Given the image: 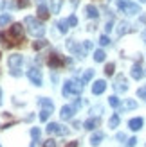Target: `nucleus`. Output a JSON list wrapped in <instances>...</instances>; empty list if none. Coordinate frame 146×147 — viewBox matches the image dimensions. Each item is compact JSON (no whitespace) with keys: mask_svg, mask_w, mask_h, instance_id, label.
<instances>
[{"mask_svg":"<svg viewBox=\"0 0 146 147\" xmlns=\"http://www.w3.org/2000/svg\"><path fill=\"white\" fill-rule=\"evenodd\" d=\"M24 25L27 27V32L31 36H34V38H42V36L45 34V25H43L40 20L33 18V16H27L24 20Z\"/></svg>","mask_w":146,"mask_h":147,"instance_id":"1","label":"nucleus"},{"mask_svg":"<svg viewBox=\"0 0 146 147\" xmlns=\"http://www.w3.org/2000/svg\"><path fill=\"white\" fill-rule=\"evenodd\" d=\"M22 41H24V27H22V24H13L7 32V47L20 45Z\"/></svg>","mask_w":146,"mask_h":147,"instance_id":"2","label":"nucleus"},{"mask_svg":"<svg viewBox=\"0 0 146 147\" xmlns=\"http://www.w3.org/2000/svg\"><path fill=\"white\" fill-rule=\"evenodd\" d=\"M81 88H83L81 81H79V83H76V81H67V83L63 84V90L61 92H63L65 97H69V95H79Z\"/></svg>","mask_w":146,"mask_h":147,"instance_id":"3","label":"nucleus"},{"mask_svg":"<svg viewBox=\"0 0 146 147\" xmlns=\"http://www.w3.org/2000/svg\"><path fill=\"white\" fill-rule=\"evenodd\" d=\"M117 7L125 13V14H137V13H141L139 9V5L134 4V2H128V0H119L117 2Z\"/></svg>","mask_w":146,"mask_h":147,"instance_id":"4","label":"nucleus"},{"mask_svg":"<svg viewBox=\"0 0 146 147\" xmlns=\"http://www.w3.org/2000/svg\"><path fill=\"white\" fill-rule=\"evenodd\" d=\"M22 63H24V57H22L20 54H13V56H9L7 57V65L11 67V74L13 76H18V68L22 67Z\"/></svg>","mask_w":146,"mask_h":147,"instance_id":"5","label":"nucleus"},{"mask_svg":"<svg viewBox=\"0 0 146 147\" xmlns=\"http://www.w3.org/2000/svg\"><path fill=\"white\" fill-rule=\"evenodd\" d=\"M47 133H49V135H60V136H63V135L69 133V129L65 127V126H61V124L50 122L49 126H47Z\"/></svg>","mask_w":146,"mask_h":147,"instance_id":"6","label":"nucleus"},{"mask_svg":"<svg viewBox=\"0 0 146 147\" xmlns=\"http://www.w3.org/2000/svg\"><path fill=\"white\" fill-rule=\"evenodd\" d=\"M47 63H49V67L50 68H61L63 65H65V59L60 56V54H56V52H53L49 56V59H47Z\"/></svg>","mask_w":146,"mask_h":147,"instance_id":"7","label":"nucleus"},{"mask_svg":"<svg viewBox=\"0 0 146 147\" xmlns=\"http://www.w3.org/2000/svg\"><path fill=\"white\" fill-rule=\"evenodd\" d=\"M114 90L115 92H126L128 90V83H126V79H125V76H117L115 77V83H114Z\"/></svg>","mask_w":146,"mask_h":147,"instance_id":"8","label":"nucleus"},{"mask_svg":"<svg viewBox=\"0 0 146 147\" xmlns=\"http://www.w3.org/2000/svg\"><path fill=\"white\" fill-rule=\"evenodd\" d=\"M27 76H29V79H31V83H33V84L42 86V72H40L38 68L29 70V72H27Z\"/></svg>","mask_w":146,"mask_h":147,"instance_id":"9","label":"nucleus"},{"mask_svg":"<svg viewBox=\"0 0 146 147\" xmlns=\"http://www.w3.org/2000/svg\"><path fill=\"white\" fill-rule=\"evenodd\" d=\"M74 111H76V108H74V106H63L60 115H61V119H63V120H70L72 117H74Z\"/></svg>","mask_w":146,"mask_h":147,"instance_id":"10","label":"nucleus"},{"mask_svg":"<svg viewBox=\"0 0 146 147\" xmlns=\"http://www.w3.org/2000/svg\"><path fill=\"white\" fill-rule=\"evenodd\" d=\"M105 88H106V83H105L103 79H99V81H96V83L92 84V93L94 95H101V93L105 92Z\"/></svg>","mask_w":146,"mask_h":147,"instance_id":"11","label":"nucleus"},{"mask_svg":"<svg viewBox=\"0 0 146 147\" xmlns=\"http://www.w3.org/2000/svg\"><path fill=\"white\" fill-rule=\"evenodd\" d=\"M143 124H144V120L141 119V117H137V119H132V120L128 122V127L132 129V131H139L143 127Z\"/></svg>","mask_w":146,"mask_h":147,"instance_id":"12","label":"nucleus"},{"mask_svg":"<svg viewBox=\"0 0 146 147\" xmlns=\"http://www.w3.org/2000/svg\"><path fill=\"white\" fill-rule=\"evenodd\" d=\"M130 31H132V25H130L128 22H121L119 27H117V34H119V36L126 34V32H130Z\"/></svg>","mask_w":146,"mask_h":147,"instance_id":"13","label":"nucleus"},{"mask_svg":"<svg viewBox=\"0 0 146 147\" xmlns=\"http://www.w3.org/2000/svg\"><path fill=\"white\" fill-rule=\"evenodd\" d=\"M144 76V72H143V68H141V65L137 63V65H134V68H132V77L134 79H141Z\"/></svg>","mask_w":146,"mask_h":147,"instance_id":"14","label":"nucleus"},{"mask_svg":"<svg viewBox=\"0 0 146 147\" xmlns=\"http://www.w3.org/2000/svg\"><path fill=\"white\" fill-rule=\"evenodd\" d=\"M101 140H103V133H101V131H96V133L92 135V138H90V144L96 147V145L101 144Z\"/></svg>","mask_w":146,"mask_h":147,"instance_id":"15","label":"nucleus"},{"mask_svg":"<svg viewBox=\"0 0 146 147\" xmlns=\"http://www.w3.org/2000/svg\"><path fill=\"white\" fill-rule=\"evenodd\" d=\"M38 104H40L42 108H45V109H50V111H53V109H54V104H53V102H50L49 99H45V97H40Z\"/></svg>","mask_w":146,"mask_h":147,"instance_id":"16","label":"nucleus"},{"mask_svg":"<svg viewBox=\"0 0 146 147\" xmlns=\"http://www.w3.org/2000/svg\"><path fill=\"white\" fill-rule=\"evenodd\" d=\"M85 11H87V16H89V18H98V16H99V11H98L94 5H87Z\"/></svg>","mask_w":146,"mask_h":147,"instance_id":"17","label":"nucleus"},{"mask_svg":"<svg viewBox=\"0 0 146 147\" xmlns=\"http://www.w3.org/2000/svg\"><path fill=\"white\" fill-rule=\"evenodd\" d=\"M38 18H40V20H47V18H49V9H47L43 4L38 7Z\"/></svg>","mask_w":146,"mask_h":147,"instance_id":"18","label":"nucleus"},{"mask_svg":"<svg viewBox=\"0 0 146 147\" xmlns=\"http://www.w3.org/2000/svg\"><path fill=\"white\" fill-rule=\"evenodd\" d=\"M98 124H99L98 119H89V120L83 124V127H85V129H89V131H92L94 127H98Z\"/></svg>","mask_w":146,"mask_h":147,"instance_id":"19","label":"nucleus"},{"mask_svg":"<svg viewBox=\"0 0 146 147\" xmlns=\"http://www.w3.org/2000/svg\"><path fill=\"white\" fill-rule=\"evenodd\" d=\"M43 47H47V40H36V41H33V49L34 50H40Z\"/></svg>","mask_w":146,"mask_h":147,"instance_id":"20","label":"nucleus"},{"mask_svg":"<svg viewBox=\"0 0 146 147\" xmlns=\"http://www.w3.org/2000/svg\"><path fill=\"white\" fill-rule=\"evenodd\" d=\"M92 76H94V70H87V72L83 74V77H81V84H87V83L92 79Z\"/></svg>","mask_w":146,"mask_h":147,"instance_id":"21","label":"nucleus"},{"mask_svg":"<svg viewBox=\"0 0 146 147\" xmlns=\"http://www.w3.org/2000/svg\"><path fill=\"white\" fill-rule=\"evenodd\" d=\"M135 108H137V102L134 99H128L125 104H123V109H135Z\"/></svg>","mask_w":146,"mask_h":147,"instance_id":"22","label":"nucleus"},{"mask_svg":"<svg viewBox=\"0 0 146 147\" xmlns=\"http://www.w3.org/2000/svg\"><path fill=\"white\" fill-rule=\"evenodd\" d=\"M105 52L103 50H96V52H94V61H98V63H101V61H105Z\"/></svg>","mask_w":146,"mask_h":147,"instance_id":"23","label":"nucleus"},{"mask_svg":"<svg viewBox=\"0 0 146 147\" xmlns=\"http://www.w3.org/2000/svg\"><path fill=\"white\" fill-rule=\"evenodd\" d=\"M108 126H110V127H117L119 126V115H112L110 120H108Z\"/></svg>","mask_w":146,"mask_h":147,"instance_id":"24","label":"nucleus"},{"mask_svg":"<svg viewBox=\"0 0 146 147\" xmlns=\"http://www.w3.org/2000/svg\"><path fill=\"white\" fill-rule=\"evenodd\" d=\"M108 104H110L112 108H119L121 102H119V99L115 97V95H112V97H108Z\"/></svg>","mask_w":146,"mask_h":147,"instance_id":"25","label":"nucleus"},{"mask_svg":"<svg viewBox=\"0 0 146 147\" xmlns=\"http://www.w3.org/2000/svg\"><path fill=\"white\" fill-rule=\"evenodd\" d=\"M50 113H53L50 109H45V108H43L42 111H40V120H42V122H45V120L49 119V115H50Z\"/></svg>","mask_w":146,"mask_h":147,"instance_id":"26","label":"nucleus"},{"mask_svg":"<svg viewBox=\"0 0 146 147\" xmlns=\"http://www.w3.org/2000/svg\"><path fill=\"white\" fill-rule=\"evenodd\" d=\"M114 68H115V65H114V63H108L106 67H105V76H106V77H110L112 74H114Z\"/></svg>","mask_w":146,"mask_h":147,"instance_id":"27","label":"nucleus"},{"mask_svg":"<svg viewBox=\"0 0 146 147\" xmlns=\"http://www.w3.org/2000/svg\"><path fill=\"white\" fill-rule=\"evenodd\" d=\"M58 27H60V31H61V32H67V29H69V22H67V20H60V22H58Z\"/></svg>","mask_w":146,"mask_h":147,"instance_id":"28","label":"nucleus"},{"mask_svg":"<svg viewBox=\"0 0 146 147\" xmlns=\"http://www.w3.org/2000/svg\"><path fill=\"white\" fill-rule=\"evenodd\" d=\"M7 24H11V16L9 14H2V16H0V25L5 27Z\"/></svg>","mask_w":146,"mask_h":147,"instance_id":"29","label":"nucleus"},{"mask_svg":"<svg viewBox=\"0 0 146 147\" xmlns=\"http://www.w3.org/2000/svg\"><path fill=\"white\" fill-rule=\"evenodd\" d=\"M60 7H61V0H53V13H60Z\"/></svg>","mask_w":146,"mask_h":147,"instance_id":"30","label":"nucleus"},{"mask_svg":"<svg viewBox=\"0 0 146 147\" xmlns=\"http://www.w3.org/2000/svg\"><path fill=\"white\" fill-rule=\"evenodd\" d=\"M108 43H110V40H108V36L106 34H103V36H101V38H99V45H108Z\"/></svg>","mask_w":146,"mask_h":147,"instance_id":"31","label":"nucleus"},{"mask_svg":"<svg viewBox=\"0 0 146 147\" xmlns=\"http://www.w3.org/2000/svg\"><path fill=\"white\" fill-rule=\"evenodd\" d=\"M67 22H69V25H70V27H76V25H78V18L74 16V14H72V16H69Z\"/></svg>","mask_w":146,"mask_h":147,"instance_id":"32","label":"nucleus"},{"mask_svg":"<svg viewBox=\"0 0 146 147\" xmlns=\"http://www.w3.org/2000/svg\"><path fill=\"white\" fill-rule=\"evenodd\" d=\"M137 95H139L141 99H146V84H144L143 88H139V90H137Z\"/></svg>","mask_w":146,"mask_h":147,"instance_id":"33","label":"nucleus"},{"mask_svg":"<svg viewBox=\"0 0 146 147\" xmlns=\"http://www.w3.org/2000/svg\"><path fill=\"white\" fill-rule=\"evenodd\" d=\"M135 144H137V138L135 136H132V138H128V140H126V147H135Z\"/></svg>","mask_w":146,"mask_h":147,"instance_id":"34","label":"nucleus"},{"mask_svg":"<svg viewBox=\"0 0 146 147\" xmlns=\"http://www.w3.org/2000/svg\"><path fill=\"white\" fill-rule=\"evenodd\" d=\"M31 135H33L34 140H38V138H40V129H38V127H33V129H31Z\"/></svg>","mask_w":146,"mask_h":147,"instance_id":"35","label":"nucleus"},{"mask_svg":"<svg viewBox=\"0 0 146 147\" xmlns=\"http://www.w3.org/2000/svg\"><path fill=\"white\" fill-rule=\"evenodd\" d=\"M43 147H56V142L53 140V138H49V140L43 142Z\"/></svg>","mask_w":146,"mask_h":147,"instance_id":"36","label":"nucleus"},{"mask_svg":"<svg viewBox=\"0 0 146 147\" xmlns=\"http://www.w3.org/2000/svg\"><path fill=\"white\" fill-rule=\"evenodd\" d=\"M101 111H103V106H96V108H92V115H99Z\"/></svg>","mask_w":146,"mask_h":147,"instance_id":"37","label":"nucleus"},{"mask_svg":"<svg viewBox=\"0 0 146 147\" xmlns=\"http://www.w3.org/2000/svg\"><path fill=\"white\" fill-rule=\"evenodd\" d=\"M29 5V0H18V7H27Z\"/></svg>","mask_w":146,"mask_h":147,"instance_id":"38","label":"nucleus"},{"mask_svg":"<svg viewBox=\"0 0 146 147\" xmlns=\"http://www.w3.org/2000/svg\"><path fill=\"white\" fill-rule=\"evenodd\" d=\"M83 49H85V50H90V49H92V43H90V41H85V43H83Z\"/></svg>","mask_w":146,"mask_h":147,"instance_id":"39","label":"nucleus"},{"mask_svg":"<svg viewBox=\"0 0 146 147\" xmlns=\"http://www.w3.org/2000/svg\"><path fill=\"white\" fill-rule=\"evenodd\" d=\"M115 138H117V140H126V136H125V133H117V136H115Z\"/></svg>","mask_w":146,"mask_h":147,"instance_id":"40","label":"nucleus"},{"mask_svg":"<svg viewBox=\"0 0 146 147\" xmlns=\"http://www.w3.org/2000/svg\"><path fill=\"white\" fill-rule=\"evenodd\" d=\"M105 29H106V32H110V31H112V22H108V24H106V27H105Z\"/></svg>","mask_w":146,"mask_h":147,"instance_id":"41","label":"nucleus"},{"mask_svg":"<svg viewBox=\"0 0 146 147\" xmlns=\"http://www.w3.org/2000/svg\"><path fill=\"white\" fill-rule=\"evenodd\" d=\"M67 147H78V142H69Z\"/></svg>","mask_w":146,"mask_h":147,"instance_id":"42","label":"nucleus"},{"mask_svg":"<svg viewBox=\"0 0 146 147\" xmlns=\"http://www.w3.org/2000/svg\"><path fill=\"white\" fill-rule=\"evenodd\" d=\"M143 41H144V43H146V31H144V32H143Z\"/></svg>","mask_w":146,"mask_h":147,"instance_id":"43","label":"nucleus"},{"mask_svg":"<svg viewBox=\"0 0 146 147\" xmlns=\"http://www.w3.org/2000/svg\"><path fill=\"white\" fill-rule=\"evenodd\" d=\"M4 40V32H0V41H2Z\"/></svg>","mask_w":146,"mask_h":147,"instance_id":"44","label":"nucleus"},{"mask_svg":"<svg viewBox=\"0 0 146 147\" xmlns=\"http://www.w3.org/2000/svg\"><path fill=\"white\" fill-rule=\"evenodd\" d=\"M0 104H2V90H0Z\"/></svg>","mask_w":146,"mask_h":147,"instance_id":"45","label":"nucleus"},{"mask_svg":"<svg viewBox=\"0 0 146 147\" xmlns=\"http://www.w3.org/2000/svg\"><path fill=\"white\" fill-rule=\"evenodd\" d=\"M141 2H146V0H141Z\"/></svg>","mask_w":146,"mask_h":147,"instance_id":"46","label":"nucleus"}]
</instances>
